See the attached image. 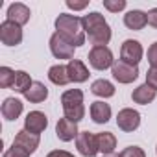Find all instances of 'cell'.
Listing matches in <instances>:
<instances>
[{"mask_svg":"<svg viewBox=\"0 0 157 157\" xmlns=\"http://www.w3.org/2000/svg\"><path fill=\"white\" fill-rule=\"evenodd\" d=\"M61 105L74 107V105H83V91L82 89H68L61 94Z\"/></svg>","mask_w":157,"mask_h":157,"instance_id":"cell-24","label":"cell"},{"mask_svg":"<svg viewBox=\"0 0 157 157\" xmlns=\"http://www.w3.org/2000/svg\"><path fill=\"white\" fill-rule=\"evenodd\" d=\"M155 153H157V146H155Z\"/></svg>","mask_w":157,"mask_h":157,"instance_id":"cell-36","label":"cell"},{"mask_svg":"<svg viewBox=\"0 0 157 157\" xmlns=\"http://www.w3.org/2000/svg\"><path fill=\"white\" fill-rule=\"evenodd\" d=\"M0 41L6 46H17L22 43V26L11 21H4L0 24Z\"/></svg>","mask_w":157,"mask_h":157,"instance_id":"cell-6","label":"cell"},{"mask_svg":"<svg viewBox=\"0 0 157 157\" xmlns=\"http://www.w3.org/2000/svg\"><path fill=\"white\" fill-rule=\"evenodd\" d=\"M13 144L24 148V150L32 155V153L39 148L41 137L35 135V133H30V131H26V129H21V131H17V135H15V139H13Z\"/></svg>","mask_w":157,"mask_h":157,"instance_id":"cell-13","label":"cell"},{"mask_svg":"<svg viewBox=\"0 0 157 157\" xmlns=\"http://www.w3.org/2000/svg\"><path fill=\"white\" fill-rule=\"evenodd\" d=\"M67 8L68 10H72V11H82V10H85L87 6H89V0H83V2H76V0H67Z\"/></svg>","mask_w":157,"mask_h":157,"instance_id":"cell-31","label":"cell"},{"mask_svg":"<svg viewBox=\"0 0 157 157\" xmlns=\"http://www.w3.org/2000/svg\"><path fill=\"white\" fill-rule=\"evenodd\" d=\"M32 85H33V80L30 78L28 72H24V70H17L15 72V82H13V87H11L15 93H21L24 96Z\"/></svg>","mask_w":157,"mask_h":157,"instance_id":"cell-23","label":"cell"},{"mask_svg":"<svg viewBox=\"0 0 157 157\" xmlns=\"http://www.w3.org/2000/svg\"><path fill=\"white\" fill-rule=\"evenodd\" d=\"M118 155H120V157H146V153H144V150H142L140 146H128V148H124Z\"/></svg>","mask_w":157,"mask_h":157,"instance_id":"cell-28","label":"cell"},{"mask_svg":"<svg viewBox=\"0 0 157 157\" xmlns=\"http://www.w3.org/2000/svg\"><path fill=\"white\" fill-rule=\"evenodd\" d=\"M82 26L85 35L89 37L91 44L94 46H107L111 41V26L107 24L105 17L98 11H91L82 17Z\"/></svg>","mask_w":157,"mask_h":157,"instance_id":"cell-1","label":"cell"},{"mask_svg":"<svg viewBox=\"0 0 157 157\" xmlns=\"http://www.w3.org/2000/svg\"><path fill=\"white\" fill-rule=\"evenodd\" d=\"M89 115H91L94 124H107L109 118H111V105L105 104L104 100L93 102L91 107H89Z\"/></svg>","mask_w":157,"mask_h":157,"instance_id":"cell-15","label":"cell"},{"mask_svg":"<svg viewBox=\"0 0 157 157\" xmlns=\"http://www.w3.org/2000/svg\"><path fill=\"white\" fill-rule=\"evenodd\" d=\"M63 113H65V118H68V120H72V122H80V120H83V117H85V105H74V107H65L63 109Z\"/></svg>","mask_w":157,"mask_h":157,"instance_id":"cell-26","label":"cell"},{"mask_svg":"<svg viewBox=\"0 0 157 157\" xmlns=\"http://www.w3.org/2000/svg\"><path fill=\"white\" fill-rule=\"evenodd\" d=\"M96 140H98V151L104 153V155H109L115 151L117 148V137L111 133V131H102V133H96Z\"/></svg>","mask_w":157,"mask_h":157,"instance_id":"cell-20","label":"cell"},{"mask_svg":"<svg viewBox=\"0 0 157 157\" xmlns=\"http://www.w3.org/2000/svg\"><path fill=\"white\" fill-rule=\"evenodd\" d=\"M128 6L126 0H104V8L111 13H118V11H124Z\"/></svg>","mask_w":157,"mask_h":157,"instance_id":"cell-27","label":"cell"},{"mask_svg":"<svg viewBox=\"0 0 157 157\" xmlns=\"http://www.w3.org/2000/svg\"><path fill=\"white\" fill-rule=\"evenodd\" d=\"M91 93H93L94 96H100V98H111V96H115V85H113L109 80L100 78V80H94V82H93Z\"/></svg>","mask_w":157,"mask_h":157,"instance_id":"cell-21","label":"cell"},{"mask_svg":"<svg viewBox=\"0 0 157 157\" xmlns=\"http://www.w3.org/2000/svg\"><path fill=\"white\" fill-rule=\"evenodd\" d=\"M32 17V11L26 4L22 2H13L10 8H8V13H6V21H11V22H17L19 26H24Z\"/></svg>","mask_w":157,"mask_h":157,"instance_id":"cell-12","label":"cell"},{"mask_svg":"<svg viewBox=\"0 0 157 157\" xmlns=\"http://www.w3.org/2000/svg\"><path fill=\"white\" fill-rule=\"evenodd\" d=\"M104 157H120V155H115V153H109V155H104Z\"/></svg>","mask_w":157,"mask_h":157,"instance_id":"cell-35","label":"cell"},{"mask_svg":"<svg viewBox=\"0 0 157 157\" xmlns=\"http://www.w3.org/2000/svg\"><path fill=\"white\" fill-rule=\"evenodd\" d=\"M67 68H68V78H70V82L74 83H83L89 80V68L87 65L82 61V59H72L67 63Z\"/></svg>","mask_w":157,"mask_h":157,"instance_id":"cell-14","label":"cell"},{"mask_svg":"<svg viewBox=\"0 0 157 157\" xmlns=\"http://www.w3.org/2000/svg\"><path fill=\"white\" fill-rule=\"evenodd\" d=\"M48 44H50V52H52V56H54L56 59H68V61L74 59V50H76V46H72V44H70L65 37H61L57 32L52 33Z\"/></svg>","mask_w":157,"mask_h":157,"instance_id":"cell-5","label":"cell"},{"mask_svg":"<svg viewBox=\"0 0 157 157\" xmlns=\"http://www.w3.org/2000/svg\"><path fill=\"white\" fill-rule=\"evenodd\" d=\"M155 96H157V91L151 89L148 83L139 85V87L133 89V93H131V100H133L135 104H140V105H148V104H151V102L155 100Z\"/></svg>","mask_w":157,"mask_h":157,"instance_id":"cell-18","label":"cell"},{"mask_svg":"<svg viewBox=\"0 0 157 157\" xmlns=\"http://www.w3.org/2000/svg\"><path fill=\"white\" fill-rule=\"evenodd\" d=\"M111 74H113V78H115L118 83L128 85V83H133L137 78H139V68L118 59V61H115V65L111 68Z\"/></svg>","mask_w":157,"mask_h":157,"instance_id":"cell-9","label":"cell"},{"mask_svg":"<svg viewBox=\"0 0 157 157\" xmlns=\"http://www.w3.org/2000/svg\"><path fill=\"white\" fill-rule=\"evenodd\" d=\"M15 72H17V70H13V68H10V67H0V87H2V89L13 87Z\"/></svg>","mask_w":157,"mask_h":157,"instance_id":"cell-25","label":"cell"},{"mask_svg":"<svg viewBox=\"0 0 157 157\" xmlns=\"http://www.w3.org/2000/svg\"><path fill=\"white\" fill-rule=\"evenodd\" d=\"M146 15H148V24L151 28H157V8H151Z\"/></svg>","mask_w":157,"mask_h":157,"instance_id":"cell-34","label":"cell"},{"mask_svg":"<svg viewBox=\"0 0 157 157\" xmlns=\"http://www.w3.org/2000/svg\"><path fill=\"white\" fill-rule=\"evenodd\" d=\"M146 83L151 87V89H155L157 91V68H148V72H146Z\"/></svg>","mask_w":157,"mask_h":157,"instance_id":"cell-30","label":"cell"},{"mask_svg":"<svg viewBox=\"0 0 157 157\" xmlns=\"http://www.w3.org/2000/svg\"><path fill=\"white\" fill-rule=\"evenodd\" d=\"M56 32L65 37L72 46H82L85 44V32L82 26V17L78 15H70V13H59L56 19Z\"/></svg>","mask_w":157,"mask_h":157,"instance_id":"cell-2","label":"cell"},{"mask_svg":"<svg viewBox=\"0 0 157 157\" xmlns=\"http://www.w3.org/2000/svg\"><path fill=\"white\" fill-rule=\"evenodd\" d=\"M142 56H144V48L137 39H126L122 43V46H120V61L137 67L142 61Z\"/></svg>","mask_w":157,"mask_h":157,"instance_id":"cell-4","label":"cell"},{"mask_svg":"<svg viewBox=\"0 0 157 157\" xmlns=\"http://www.w3.org/2000/svg\"><path fill=\"white\" fill-rule=\"evenodd\" d=\"M148 63L151 65V68H157V41L148 48Z\"/></svg>","mask_w":157,"mask_h":157,"instance_id":"cell-32","label":"cell"},{"mask_svg":"<svg viewBox=\"0 0 157 157\" xmlns=\"http://www.w3.org/2000/svg\"><path fill=\"white\" fill-rule=\"evenodd\" d=\"M76 148L83 157H96L98 151V140L96 135L91 131H80L76 137Z\"/></svg>","mask_w":157,"mask_h":157,"instance_id":"cell-8","label":"cell"},{"mask_svg":"<svg viewBox=\"0 0 157 157\" xmlns=\"http://www.w3.org/2000/svg\"><path fill=\"white\" fill-rule=\"evenodd\" d=\"M48 128V117L43 111H30L24 118V129L35 135H41Z\"/></svg>","mask_w":157,"mask_h":157,"instance_id":"cell-10","label":"cell"},{"mask_svg":"<svg viewBox=\"0 0 157 157\" xmlns=\"http://www.w3.org/2000/svg\"><path fill=\"white\" fill-rule=\"evenodd\" d=\"M117 126L126 133H133L140 126V113L137 109H131V107L120 109L117 115Z\"/></svg>","mask_w":157,"mask_h":157,"instance_id":"cell-7","label":"cell"},{"mask_svg":"<svg viewBox=\"0 0 157 157\" xmlns=\"http://www.w3.org/2000/svg\"><path fill=\"white\" fill-rule=\"evenodd\" d=\"M24 98H26L28 102H32V104H41V102H44V100L48 98V89H46L44 83L33 82V85L28 89V93L24 94Z\"/></svg>","mask_w":157,"mask_h":157,"instance_id":"cell-22","label":"cell"},{"mask_svg":"<svg viewBox=\"0 0 157 157\" xmlns=\"http://www.w3.org/2000/svg\"><path fill=\"white\" fill-rule=\"evenodd\" d=\"M124 24H126V28L139 32V30H142V28L148 24V15H146V11L131 10V11H128V13L124 15Z\"/></svg>","mask_w":157,"mask_h":157,"instance_id":"cell-17","label":"cell"},{"mask_svg":"<svg viewBox=\"0 0 157 157\" xmlns=\"http://www.w3.org/2000/svg\"><path fill=\"white\" fill-rule=\"evenodd\" d=\"M46 157H76V155L67 151V150H52V151L46 153Z\"/></svg>","mask_w":157,"mask_h":157,"instance_id":"cell-33","label":"cell"},{"mask_svg":"<svg viewBox=\"0 0 157 157\" xmlns=\"http://www.w3.org/2000/svg\"><path fill=\"white\" fill-rule=\"evenodd\" d=\"M4 157H30V153H28L24 148H21V146L11 144V148H8V150L4 151Z\"/></svg>","mask_w":157,"mask_h":157,"instance_id":"cell-29","label":"cell"},{"mask_svg":"<svg viewBox=\"0 0 157 157\" xmlns=\"http://www.w3.org/2000/svg\"><path fill=\"white\" fill-rule=\"evenodd\" d=\"M89 63L96 70H107V68H113L115 57L109 46H93L89 52Z\"/></svg>","mask_w":157,"mask_h":157,"instance_id":"cell-3","label":"cell"},{"mask_svg":"<svg viewBox=\"0 0 157 157\" xmlns=\"http://www.w3.org/2000/svg\"><path fill=\"white\" fill-rule=\"evenodd\" d=\"M22 109H24V104L19 100V98H6L2 102V107H0V111H2V117L6 120H17L21 115H22Z\"/></svg>","mask_w":157,"mask_h":157,"instance_id":"cell-16","label":"cell"},{"mask_svg":"<svg viewBox=\"0 0 157 157\" xmlns=\"http://www.w3.org/2000/svg\"><path fill=\"white\" fill-rule=\"evenodd\" d=\"M48 80L57 85V87H65L67 83H70V78H68V68L67 65H54L48 68Z\"/></svg>","mask_w":157,"mask_h":157,"instance_id":"cell-19","label":"cell"},{"mask_svg":"<svg viewBox=\"0 0 157 157\" xmlns=\"http://www.w3.org/2000/svg\"><path fill=\"white\" fill-rule=\"evenodd\" d=\"M78 133H80V131H78V124L76 122H72V120H68L65 117L57 120V124H56V135H57L59 140H63V142L76 140Z\"/></svg>","mask_w":157,"mask_h":157,"instance_id":"cell-11","label":"cell"}]
</instances>
